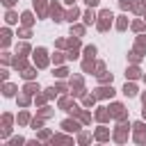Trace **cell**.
I'll return each instance as SVG.
<instances>
[{
	"instance_id": "obj_6",
	"label": "cell",
	"mask_w": 146,
	"mask_h": 146,
	"mask_svg": "<svg viewBox=\"0 0 146 146\" xmlns=\"http://www.w3.org/2000/svg\"><path fill=\"white\" fill-rule=\"evenodd\" d=\"M110 116H112V112H107L105 107H100V110L96 112V119H98V121H107Z\"/></svg>"
},
{
	"instance_id": "obj_29",
	"label": "cell",
	"mask_w": 146,
	"mask_h": 146,
	"mask_svg": "<svg viewBox=\"0 0 146 146\" xmlns=\"http://www.w3.org/2000/svg\"><path fill=\"white\" fill-rule=\"evenodd\" d=\"M144 16H146V14H144Z\"/></svg>"
},
{
	"instance_id": "obj_1",
	"label": "cell",
	"mask_w": 146,
	"mask_h": 146,
	"mask_svg": "<svg viewBox=\"0 0 146 146\" xmlns=\"http://www.w3.org/2000/svg\"><path fill=\"white\" fill-rule=\"evenodd\" d=\"M98 18H100V21H98V30H100V32H105V30L112 25V18H114V16H112V11H110V9H103Z\"/></svg>"
},
{
	"instance_id": "obj_28",
	"label": "cell",
	"mask_w": 146,
	"mask_h": 146,
	"mask_svg": "<svg viewBox=\"0 0 146 146\" xmlns=\"http://www.w3.org/2000/svg\"><path fill=\"white\" fill-rule=\"evenodd\" d=\"M144 7H146V0H144Z\"/></svg>"
},
{
	"instance_id": "obj_18",
	"label": "cell",
	"mask_w": 146,
	"mask_h": 146,
	"mask_svg": "<svg viewBox=\"0 0 146 146\" xmlns=\"http://www.w3.org/2000/svg\"><path fill=\"white\" fill-rule=\"evenodd\" d=\"M121 7H123V9H132V2H130V0H121Z\"/></svg>"
},
{
	"instance_id": "obj_11",
	"label": "cell",
	"mask_w": 146,
	"mask_h": 146,
	"mask_svg": "<svg viewBox=\"0 0 146 146\" xmlns=\"http://www.w3.org/2000/svg\"><path fill=\"white\" fill-rule=\"evenodd\" d=\"M62 128H64V130H78V123H75V121H64Z\"/></svg>"
},
{
	"instance_id": "obj_4",
	"label": "cell",
	"mask_w": 146,
	"mask_h": 146,
	"mask_svg": "<svg viewBox=\"0 0 146 146\" xmlns=\"http://www.w3.org/2000/svg\"><path fill=\"white\" fill-rule=\"evenodd\" d=\"M114 96V89L112 87H100L96 89V98H112Z\"/></svg>"
},
{
	"instance_id": "obj_17",
	"label": "cell",
	"mask_w": 146,
	"mask_h": 146,
	"mask_svg": "<svg viewBox=\"0 0 146 146\" xmlns=\"http://www.w3.org/2000/svg\"><path fill=\"white\" fill-rule=\"evenodd\" d=\"M84 55H87V57H94V55H96V48H94V46H87V48H84Z\"/></svg>"
},
{
	"instance_id": "obj_12",
	"label": "cell",
	"mask_w": 146,
	"mask_h": 146,
	"mask_svg": "<svg viewBox=\"0 0 146 146\" xmlns=\"http://www.w3.org/2000/svg\"><path fill=\"white\" fill-rule=\"evenodd\" d=\"M78 16H80V11H78V9H75V7H73V9H71V11H68V14H66V18H68V21H71V23H73V21H75V18H78Z\"/></svg>"
},
{
	"instance_id": "obj_22",
	"label": "cell",
	"mask_w": 146,
	"mask_h": 146,
	"mask_svg": "<svg viewBox=\"0 0 146 146\" xmlns=\"http://www.w3.org/2000/svg\"><path fill=\"white\" fill-rule=\"evenodd\" d=\"M23 23H32V16L30 14H23Z\"/></svg>"
},
{
	"instance_id": "obj_10",
	"label": "cell",
	"mask_w": 146,
	"mask_h": 146,
	"mask_svg": "<svg viewBox=\"0 0 146 146\" xmlns=\"http://www.w3.org/2000/svg\"><path fill=\"white\" fill-rule=\"evenodd\" d=\"M146 50V36H139L137 39V52H144Z\"/></svg>"
},
{
	"instance_id": "obj_25",
	"label": "cell",
	"mask_w": 146,
	"mask_h": 146,
	"mask_svg": "<svg viewBox=\"0 0 146 146\" xmlns=\"http://www.w3.org/2000/svg\"><path fill=\"white\" fill-rule=\"evenodd\" d=\"M64 2H68V5H73V2H75V0H64Z\"/></svg>"
},
{
	"instance_id": "obj_5",
	"label": "cell",
	"mask_w": 146,
	"mask_h": 146,
	"mask_svg": "<svg viewBox=\"0 0 146 146\" xmlns=\"http://www.w3.org/2000/svg\"><path fill=\"white\" fill-rule=\"evenodd\" d=\"M34 55H36L34 59H36V64H39V66H46V64H48V59H46V50H43V48H39Z\"/></svg>"
},
{
	"instance_id": "obj_13",
	"label": "cell",
	"mask_w": 146,
	"mask_h": 146,
	"mask_svg": "<svg viewBox=\"0 0 146 146\" xmlns=\"http://www.w3.org/2000/svg\"><path fill=\"white\" fill-rule=\"evenodd\" d=\"M116 27H119V30H125V27H128V18H125V16H119V23H116Z\"/></svg>"
},
{
	"instance_id": "obj_27",
	"label": "cell",
	"mask_w": 146,
	"mask_h": 146,
	"mask_svg": "<svg viewBox=\"0 0 146 146\" xmlns=\"http://www.w3.org/2000/svg\"><path fill=\"white\" fill-rule=\"evenodd\" d=\"M144 119H146V105H144Z\"/></svg>"
},
{
	"instance_id": "obj_7",
	"label": "cell",
	"mask_w": 146,
	"mask_h": 146,
	"mask_svg": "<svg viewBox=\"0 0 146 146\" xmlns=\"http://www.w3.org/2000/svg\"><path fill=\"white\" fill-rule=\"evenodd\" d=\"M123 94H125V96L130 98V96H135V94H137V87H135V84H128V82H125V87H123Z\"/></svg>"
},
{
	"instance_id": "obj_20",
	"label": "cell",
	"mask_w": 146,
	"mask_h": 146,
	"mask_svg": "<svg viewBox=\"0 0 146 146\" xmlns=\"http://www.w3.org/2000/svg\"><path fill=\"white\" fill-rule=\"evenodd\" d=\"M94 100H96V96H87V98H84V105L89 107V105H94Z\"/></svg>"
},
{
	"instance_id": "obj_8",
	"label": "cell",
	"mask_w": 146,
	"mask_h": 146,
	"mask_svg": "<svg viewBox=\"0 0 146 146\" xmlns=\"http://www.w3.org/2000/svg\"><path fill=\"white\" fill-rule=\"evenodd\" d=\"M125 75H128L130 80H135V78H139V68H137V66H130V68L125 71Z\"/></svg>"
},
{
	"instance_id": "obj_19",
	"label": "cell",
	"mask_w": 146,
	"mask_h": 146,
	"mask_svg": "<svg viewBox=\"0 0 146 146\" xmlns=\"http://www.w3.org/2000/svg\"><path fill=\"white\" fill-rule=\"evenodd\" d=\"M132 27L139 32V30H144V23H141V21H135V23H132Z\"/></svg>"
},
{
	"instance_id": "obj_23",
	"label": "cell",
	"mask_w": 146,
	"mask_h": 146,
	"mask_svg": "<svg viewBox=\"0 0 146 146\" xmlns=\"http://www.w3.org/2000/svg\"><path fill=\"white\" fill-rule=\"evenodd\" d=\"M25 91H30V94H32V91H39V89H36L34 84H27V87H25Z\"/></svg>"
},
{
	"instance_id": "obj_3",
	"label": "cell",
	"mask_w": 146,
	"mask_h": 146,
	"mask_svg": "<svg viewBox=\"0 0 146 146\" xmlns=\"http://www.w3.org/2000/svg\"><path fill=\"white\" fill-rule=\"evenodd\" d=\"M125 137H128V125L121 123V125L116 128V132H114V139H116V141H125Z\"/></svg>"
},
{
	"instance_id": "obj_9",
	"label": "cell",
	"mask_w": 146,
	"mask_h": 146,
	"mask_svg": "<svg viewBox=\"0 0 146 146\" xmlns=\"http://www.w3.org/2000/svg\"><path fill=\"white\" fill-rule=\"evenodd\" d=\"M107 137H110V132H107L105 128H98V130H96V139H100V141H105Z\"/></svg>"
},
{
	"instance_id": "obj_15",
	"label": "cell",
	"mask_w": 146,
	"mask_h": 146,
	"mask_svg": "<svg viewBox=\"0 0 146 146\" xmlns=\"http://www.w3.org/2000/svg\"><path fill=\"white\" fill-rule=\"evenodd\" d=\"M98 80H100V82H112V73H100Z\"/></svg>"
},
{
	"instance_id": "obj_16",
	"label": "cell",
	"mask_w": 146,
	"mask_h": 146,
	"mask_svg": "<svg viewBox=\"0 0 146 146\" xmlns=\"http://www.w3.org/2000/svg\"><path fill=\"white\" fill-rule=\"evenodd\" d=\"M94 21H96L94 11H87V14H84V23H94Z\"/></svg>"
},
{
	"instance_id": "obj_14",
	"label": "cell",
	"mask_w": 146,
	"mask_h": 146,
	"mask_svg": "<svg viewBox=\"0 0 146 146\" xmlns=\"http://www.w3.org/2000/svg\"><path fill=\"white\" fill-rule=\"evenodd\" d=\"M59 16H62V9H59L57 5H52V18H55V21H59Z\"/></svg>"
},
{
	"instance_id": "obj_2",
	"label": "cell",
	"mask_w": 146,
	"mask_h": 146,
	"mask_svg": "<svg viewBox=\"0 0 146 146\" xmlns=\"http://www.w3.org/2000/svg\"><path fill=\"white\" fill-rule=\"evenodd\" d=\"M110 112H112V116H114V119H119V121H123V119H125V107H123L121 103H114V105L110 107Z\"/></svg>"
},
{
	"instance_id": "obj_21",
	"label": "cell",
	"mask_w": 146,
	"mask_h": 146,
	"mask_svg": "<svg viewBox=\"0 0 146 146\" xmlns=\"http://www.w3.org/2000/svg\"><path fill=\"white\" fill-rule=\"evenodd\" d=\"M73 32H75V34H78V36H80V34H82V32H84V27H82V25H75V27H73Z\"/></svg>"
},
{
	"instance_id": "obj_26",
	"label": "cell",
	"mask_w": 146,
	"mask_h": 146,
	"mask_svg": "<svg viewBox=\"0 0 146 146\" xmlns=\"http://www.w3.org/2000/svg\"><path fill=\"white\" fill-rule=\"evenodd\" d=\"M141 100H144V105H146V94H144V96H141Z\"/></svg>"
},
{
	"instance_id": "obj_24",
	"label": "cell",
	"mask_w": 146,
	"mask_h": 146,
	"mask_svg": "<svg viewBox=\"0 0 146 146\" xmlns=\"http://www.w3.org/2000/svg\"><path fill=\"white\" fill-rule=\"evenodd\" d=\"M84 2H87L89 7H96V5H98V0H84Z\"/></svg>"
}]
</instances>
